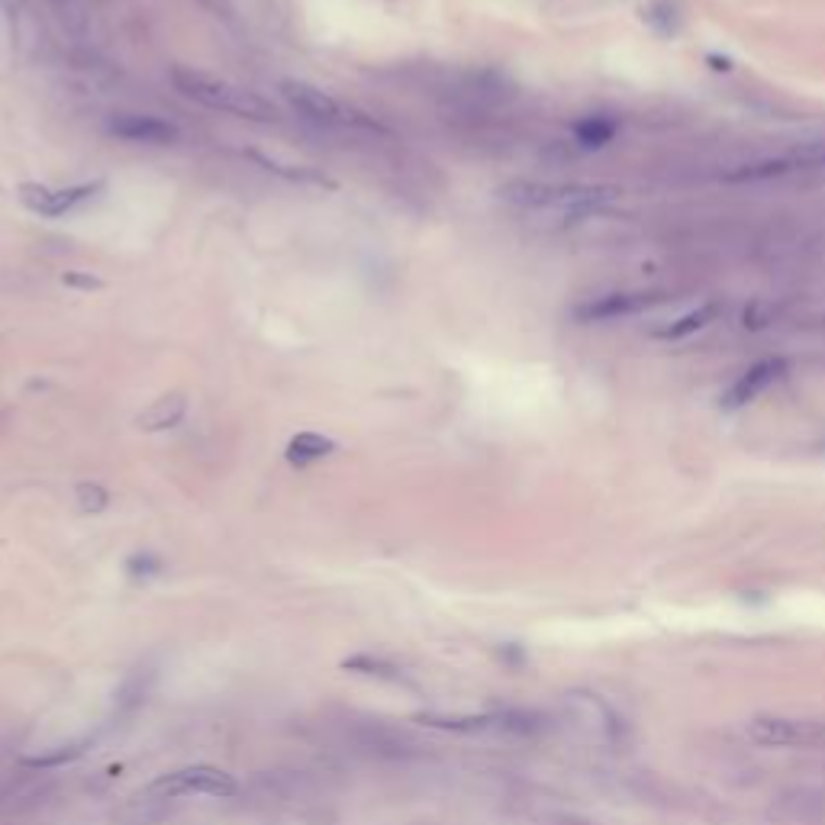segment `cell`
I'll list each match as a JSON object with an SVG mask.
<instances>
[{"instance_id": "obj_15", "label": "cell", "mask_w": 825, "mask_h": 825, "mask_svg": "<svg viewBox=\"0 0 825 825\" xmlns=\"http://www.w3.org/2000/svg\"><path fill=\"white\" fill-rule=\"evenodd\" d=\"M252 162L258 165H265L271 175H281L284 181H291V184H316V187H336V181L320 175V171H313L307 165H281L278 158H271V155H262V152H249Z\"/></svg>"}, {"instance_id": "obj_5", "label": "cell", "mask_w": 825, "mask_h": 825, "mask_svg": "<svg viewBox=\"0 0 825 825\" xmlns=\"http://www.w3.org/2000/svg\"><path fill=\"white\" fill-rule=\"evenodd\" d=\"M281 94H284L287 104H291V107L300 113V117H307V120H313V123H323V126H349V123H355V126H374L371 120L358 117L355 110L342 107L336 97L326 94V91H320L316 84H307V81H284V84H281Z\"/></svg>"}, {"instance_id": "obj_16", "label": "cell", "mask_w": 825, "mask_h": 825, "mask_svg": "<svg viewBox=\"0 0 825 825\" xmlns=\"http://www.w3.org/2000/svg\"><path fill=\"white\" fill-rule=\"evenodd\" d=\"M94 745V738H78V742H68V745H59V748H52V751H42V755H30V758H23L26 767H39V771H49V767H65L71 761H78L84 751H88Z\"/></svg>"}, {"instance_id": "obj_2", "label": "cell", "mask_w": 825, "mask_h": 825, "mask_svg": "<svg viewBox=\"0 0 825 825\" xmlns=\"http://www.w3.org/2000/svg\"><path fill=\"white\" fill-rule=\"evenodd\" d=\"M171 84H175L184 97H191L210 110H223V113H233V117L255 120V123H278V110H274L271 100L258 97L255 91H245L226 78H216L210 71H200L191 65H175L171 68Z\"/></svg>"}, {"instance_id": "obj_18", "label": "cell", "mask_w": 825, "mask_h": 825, "mask_svg": "<svg viewBox=\"0 0 825 825\" xmlns=\"http://www.w3.org/2000/svg\"><path fill=\"white\" fill-rule=\"evenodd\" d=\"M713 316H716V307H713V303H703V307H697V310H690V313L680 316L677 323L664 326V329L658 332V339H687V336H693V332H700V329H706L709 323H713Z\"/></svg>"}, {"instance_id": "obj_8", "label": "cell", "mask_w": 825, "mask_h": 825, "mask_svg": "<svg viewBox=\"0 0 825 825\" xmlns=\"http://www.w3.org/2000/svg\"><path fill=\"white\" fill-rule=\"evenodd\" d=\"M110 136L123 142H139V146H171L178 139V126L168 120H158L152 113H117L110 123Z\"/></svg>"}, {"instance_id": "obj_20", "label": "cell", "mask_w": 825, "mask_h": 825, "mask_svg": "<svg viewBox=\"0 0 825 825\" xmlns=\"http://www.w3.org/2000/svg\"><path fill=\"white\" fill-rule=\"evenodd\" d=\"M62 284L75 287V291H100V287H104V281L94 278V274H84V271H65Z\"/></svg>"}, {"instance_id": "obj_14", "label": "cell", "mask_w": 825, "mask_h": 825, "mask_svg": "<svg viewBox=\"0 0 825 825\" xmlns=\"http://www.w3.org/2000/svg\"><path fill=\"white\" fill-rule=\"evenodd\" d=\"M152 684H155V671L152 668H136L133 674L123 680V687L117 693V713L120 716H133L136 709L146 703Z\"/></svg>"}, {"instance_id": "obj_9", "label": "cell", "mask_w": 825, "mask_h": 825, "mask_svg": "<svg viewBox=\"0 0 825 825\" xmlns=\"http://www.w3.org/2000/svg\"><path fill=\"white\" fill-rule=\"evenodd\" d=\"M784 358H764L758 365H751L745 374H738V381L726 390V397H722V407L726 410H738V407H748L751 400H758L767 387H771L780 374H784Z\"/></svg>"}, {"instance_id": "obj_12", "label": "cell", "mask_w": 825, "mask_h": 825, "mask_svg": "<svg viewBox=\"0 0 825 825\" xmlns=\"http://www.w3.org/2000/svg\"><path fill=\"white\" fill-rule=\"evenodd\" d=\"M187 413V400L184 394H168L162 400H155L149 410H142L136 426L146 429V432H165V429H175Z\"/></svg>"}, {"instance_id": "obj_3", "label": "cell", "mask_w": 825, "mask_h": 825, "mask_svg": "<svg viewBox=\"0 0 825 825\" xmlns=\"http://www.w3.org/2000/svg\"><path fill=\"white\" fill-rule=\"evenodd\" d=\"M149 793L158 800H178V796H213V800H229L239 793V780L213 764H187L178 771L158 774Z\"/></svg>"}, {"instance_id": "obj_1", "label": "cell", "mask_w": 825, "mask_h": 825, "mask_svg": "<svg viewBox=\"0 0 825 825\" xmlns=\"http://www.w3.org/2000/svg\"><path fill=\"white\" fill-rule=\"evenodd\" d=\"M616 187L606 184H539V181H510L500 187V200L519 210L587 216L616 200Z\"/></svg>"}, {"instance_id": "obj_4", "label": "cell", "mask_w": 825, "mask_h": 825, "mask_svg": "<svg viewBox=\"0 0 825 825\" xmlns=\"http://www.w3.org/2000/svg\"><path fill=\"white\" fill-rule=\"evenodd\" d=\"M748 735L767 748H825V719L796 716H755Z\"/></svg>"}, {"instance_id": "obj_6", "label": "cell", "mask_w": 825, "mask_h": 825, "mask_svg": "<svg viewBox=\"0 0 825 825\" xmlns=\"http://www.w3.org/2000/svg\"><path fill=\"white\" fill-rule=\"evenodd\" d=\"M100 187L104 184H75V187H59V191H55V187H46V184L23 181L17 187V194H20L26 210H33L39 216H49V220H59V216L81 207L84 200L97 197Z\"/></svg>"}, {"instance_id": "obj_19", "label": "cell", "mask_w": 825, "mask_h": 825, "mask_svg": "<svg viewBox=\"0 0 825 825\" xmlns=\"http://www.w3.org/2000/svg\"><path fill=\"white\" fill-rule=\"evenodd\" d=\"M78 506L84 513H104L107 503H110V494L100 484H78Z\"/></svg>"}, {"instance_id": "obj_17", "label": "cell", "mask_w": 825, "mask_h": 825, "mask_svg": "<svg viewBox=\"0 0 825 825\" xmlns=\"http://www.w3.org/2000/svg\"><path fill=\"white\" fill-rule=\"evenodd\" d=\"M616 123L606 117H584L574 123V139L581 142L584 149H603L606 142H613L616 136Z\"/></svg>"}, {"instance_id": "obj_13", "label": "cell", "mask_w": 825, "mask_h": 825, "mask_svg": "<svg viewBox=\"0 0 825 825\" xmlns=\"http://www.w3.org/2000/svg\"><path fill=\"white\" fill-rule=\"evenodd\" d=\"M648 307V300L639 297V294H610V297H600L597 303H587V307L577 310L581 320H616V316H629L635 310Z\"/></svg>"}, {"instance_id": "obj_11", "label": "cell", "mask_w": 825, "mask_h": 825, "mask_svg": "<svg viewBox=\"0 0 825 825\" xmlns=\"http://www.w3.org/2000/svg\"><path fill=\"white\" fill-rule=\"evenodd\" d=\"M345 671L352 674H365V677H378V680H387V684H400V687H413V680L403 674V668L397 661L390 658H381V655H371V651H361V655H352L342 661Z\"/></svg>"}, {"instance_id": "obj_7", "label": "cell", "mask_w": 825, "mask_h": 825, "mask_svg": "<svg viewBox=\"0 0 825 825\" xmlns=\"http://www.w3.org/2000/svg\"><path fill=\"white\" fill-rule=\"evenodd\" d=\"M416 722H423L429 729L442 732H532L535 722L529 713H481V716H445V713H423L416 716Z\"/></svg>"}, {"instance_id": "obj_10", "label": "cell", "mask_w": 825, "mask_h": 825, "mask_svg": "<svg viewBox=\"0 0 825 825\" xmlns=\"http://www.w3.org/2000/svg\"><path fill=\"white\" fill-rule=\"evenodd\" d=\"M339 445L332 442L323 432H297V436L287 442V461H291L294 468H310L316 461H323L329 455H336Z\"/></svg>"}]
</instances>
